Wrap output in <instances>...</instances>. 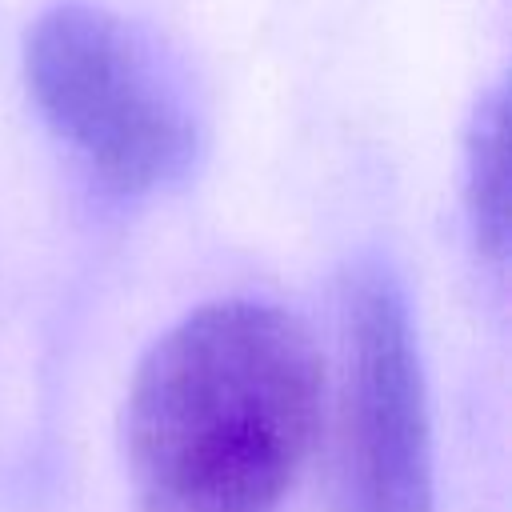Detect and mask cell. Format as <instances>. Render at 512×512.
Masks as SVG:
<instances>
[{
  "mask_svg": "<svg viewBox=\"0 0 512 512\" xmlns=\"http://www.w3.org/2000/svg\"><path fill=\"white\" fill-rule=\"evenodd\" d=\"M324 368L280 308H196L144 356L128 460L144 512H276L316 432Z\"/></svg>",
  "mask_w": 512,
  "mask_h": 512,
  "instance_id": "obj_1",
  "label": "cell"
},
{
  "mask_svg": "<svg viewBox=\"0 0 512 512\" xmlns=\"http://www.w3.org/2000/svg\"><path fill=\"white\" fill-rule=\"evenodd\" d=\"M24 72L44 120L116 188H152L192 156V120L112 12L64 0L36 16Z\"/></svg>",
  "mask_w": 512,
  "mask_h": 512,
  "instance_id": "obj_2",
  "label": "cell"
},
{
  "mask_svg": "<svg viewBox=\"0 0 512 512\" xmlns=\"http://www.w3.org/2000/svg\"><path fill=\"white\" fill-rule=\"evenodd\" d=\"M332 512H428V424L408 308L380 264H356L340 312Z\"/></svg>",
  "mask_w": 512,
  "mask_h": 512,
  "instance_id": "obj_3",
  "label": "cell"
},
{
  "mask_svg": "<svg viewBox=\"0 0 512 512\" xmlns=\"http://www.w3.org/2000/svg\"><path fill=\"white\" fill-rule=\"evenodd\" d=\"M464 200L472 216L476 244L488 260L504 256V92L492 88L480 96L468 140H464Z\"/></svg>",
  "mask_w": 512,
  "mask_h": 512,
  "instance_id": "obj_4",
  "label": "cell"
}]
</instances>
